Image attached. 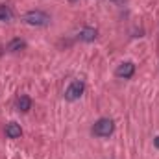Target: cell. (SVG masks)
I'll return each instance as SVG.
<instances>
[{
    "mask_svg": "<svg viewBox=\"0 0 159 159\" xmlns=\"http://www.w3.org/2000/svg\"><path fill=\"white\" fill-rule=\"evenodd\" d=\"M22 20L26 22V24H30V26H48L50 24V17L44 13V11H39V9H32V11H28L24 17H22Z\"/></svg>",
    "mask_w": 159,
    "mask_h": 159,
    "instance_id": "obj_1",
    "label": "cell"
},
{
    "mask_svg": "<svg viewBox=\"0 0 159 159\" xmlns=\"http://www.w3.org/2000/svg\"><path fill=\"white\" fill-rule=\"evenodd\" d=\"M113 129H115V122L111 119H100L93 126V133L96 137H109L113 133Z\"/></svg>",
    "mask_w": 159,
    "mask_h": 159,
    "instance_id": "obj_2",
    "label": "cell"
},
{
    "mask_svg": "<svg viewBox=\"0 0 159 159\" xmlns=\"http://www.w3.org/2000/svg\"><path fill=\"white\" fill-rule=\"evenodd\" d=\"M83 93H85V83L80 81V80H74V81L67 87V91H65V100H69V102H76V100L81 98Z\"/></svg>",
    "mask_w": 159,
    "mask_h": 159,
    "instance_id": "obj_3",
    "label": "cell"
},
{
    "mask_svg": "<svg viewBox=\"0 0 159 159\" xmlns=\"http://www.w3.org/2000/svg\"><path fill=\"white\" fill-rule=\"evenodd\" d=\"M115 74H117V78H122V80L131 78L135 74V65L131 61H124V63H120L119 67H117Z\"/></svg>",
    "mask_w": 159,
    "mask_h": 159,
    "instance_id": "obj_4",
    "label": "cell"
},
{
    "mask_svg": "<svg viewBox=\"0 0 159 159\" xmlns=\"http://www.w3.org/2000/svg\"><path fill=\"white\" fill-rule=\"evenodd\" d=\"M96 35H98V32L94 28H83V30H80L78 39L83 41V43H93V41L96 39Z\"/></svg>",
    "mask_w": 159,
    "mask_h": 159,
    "instance_id": "obj_5",
    "label": "cell"
},
{
    "mask_svg": "<svg viewBox=\"0 0 159 159\" xmlns=\"http://www.w3.org/2000/svg\"><path fill=\"white\" fill-rule=\"evenodd\" d=\"M20 135H22V129H20V126L17 122H9L6 126V137L7 139H19Z\"/></svg>",
    "mask_w": 159,
    "mask_h": 159,
    "instance_id": "obj_6",
    "label": "cell"
},
{
    "mask_svg": "<svg viewBox=\"0 0 159 159\" xmlns=\"http://www.w3.org/2000/svg\"><path fill=\"white\" fill-rule=\"evenodd\" d=\"M17 109H19V111H22V113L30 111V109H32V100H30V96L20 94V96H19V100H17Z\"/></svg>",
    "mask_w": 159,
    "mask_h": 159,
    "instance_id": "obj_7",
    "label": "cell"
},
{
    "mask_svg": "<svg viewBox=\"0 0 159 159\" xmlns=\"http://www.w3.org/2000/svg\"><path fill=\"white\" fill-rule=\"evenodd\" d=\"M13 19V11L9 6H0V22H9Z\"/></svg>",
    "mask_w": 159,
    "mask_h": 159,
    "instance_id": "obj_8",
    "label": "cell"
},
{
    "mask_svg": "<svg viewBox=\"0 0 159 159\" xmlns=\"http://www.w3.org/2000/svg\"><path fill=\"white\" fill-rule=\"evenodd\" d=\"M22 48H26V43L22 39H13L7 44V52H19V50H22Z\"/></svg>",
    "mask_w": 159,
    "mask_h": 159,
    "instance_id": "obj_9",
    "label": "cell"
},
{
    "mask_svg": "<svg viewBox=\"0 0 159 159\" xmlns=\"http://www.w3.org/2000/svg\"><path fill=\"white\" fill-rule=\"evenodd\" d=\"M154 144H156V146H157V148H159V135H157V137H156V141H154Z\"/></svg>",
    "mask_w": 159,
    "mask_h": 159,
    "instance_id": "obj_10",
    "label": "cell"
},
{
    "mask_svg": "<svg viewBox=\"0 0 159 159\" xmlns=\"http://www.w3.org/2000/svg\"><path fill=\"white\" fill-rule=\"evenodd\" d=\"M111 2H117V4H124V0H111Z\"/></svg>",
    "mask_w": 159,
    "mask_h": 159,
    "instance_id": "obj_11",
    "label": "cell"
}]
</instances>
